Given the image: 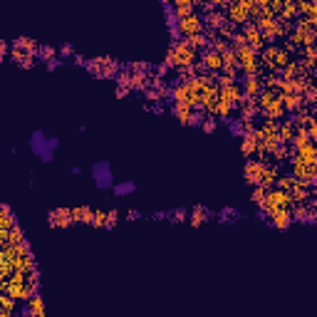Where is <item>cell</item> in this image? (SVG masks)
Listing matches in <instances>:
<instances>
[{
  "instance_id": "obj_27",
  "label": "cell",
  "mask_w": 317,
  "mask_h": 317,
  "mask_svg": "<svg viewBox=\"0 0 317 317\" xmlns=\"http://www.w3.org/2000/svg\"><path fill=\"white\" fill-rule=\"evenodd\" d=\"M5 216H13V208L8 203H0V218H5Z\"/></svg>"
},
{
  "instance_id": "obj_1",
  "label": "cell",
  "mask_w": 317,
  "mask_h": 317,
  "mask_svg": "<svg viewBox=\"0 0 317 317\" xmlns=\"http://www.w3.org/2000/svg\"><path fill=\"white\" fill-rule=\"evenodd\" d=\"M176 32L184 35V37H193L198 32H203V17L201 15H189L176 20Z\"/></svg>"
},
{
  "instance_id": "obj_30",
  "label": "cell",
  "mask_w": 317,
  "mask_h": 317,
  "mask_svg": "<svg viewBox=\"0 0 317 317\" xmlns=\"http://www.w3.org/2000/svg\"><path fill=\"white\" fill-rule=\"evenodd\" d=\"M57 64H60V57H57V60H50V62H48V70H57Z\"/></svg>"
},
{
  "instance_id": "obj_11",
  "label": "cell",
  "mask_w": 317,
  "mask_h": 317,
  "mask_svg": "<svg viewBox=\"0 0 317 317\" xmlns=\"http://www.w3.org/2000/svg\"><path fill=\"white\" fill-rule=\"evenodd\" d=\"M70 213H72V223H92V216H95V211L89 206L70 208Z\"/></svg>"
},
{
  "instance_id": "obj_14",
  "label": "cell",
  "mask_w": 317,
  "mask_h": 317,
  "mask_svg": "<svg viewBox=\"0 0 317 317\" xmlns=\"http://www.w3.org/2000/svg\"><path fill=\"white\" fill-rule=\"evenodd\" d=\"M191 114H193V109H191V107H186V104H174V117H178V122L189 124Z\"/></svg>"
},
{
  "instance_id": "obj_17",
  "label": "cell",
  "mask_w": 317,
  "mask_h": 317,
  "mask_svg": "<svg viewBox=\"0 0 317 317\" xmlns=\"http://www.w3.org/2000/svg\"><path fill=\"white\" fill-rule=\"evenodd\" d=\"M236 25H233V22H228V20H225V22H223L221 28H218V32H216V35H218V37H233V35H236Z\"/></svg>"
},
{
  "instance_id": "obj_9",
  "label": "cell",
  "mask_w": 317,
  "mask_h": 317,
  "mask_svg": "<svg viewBox=\"0 0 317 317\" xmlns=\"http://www.w3.org/2000/svg\"><path fill=\"white\" fill-rule=\"evenodd\" d=\"M278 166H270V164H265L263 166V174H260V184L258 186H263V189H270L275 181H278Z\"/></svg>"
},
{
  "instance_id": "obj_28",
  "label": "cell",
  "mask_w": 317,
  "mask_h": 317,
  "mask_svg": "<svg viewBox=\"0 0 317 317\" xmlns=\"http://www.w3.org/2000/svg\"><path fill=\"white\" fill-rule=\"evenodd\" d=\"M57 55H60V57H70V55H72V45H62V48L57 50Z\"/></svg>"
},
{
  "instance_id": "obj_22",
  "label": "cell",
  "mask_w": 317,
  "mask_h": 317,
  "mask_svg": "<svg viewBox=\"0 0 317 317\" xmlns=\"http://www.w3.org/2000/svg\"><path fill=\"white\" fill-rule=\"evenodd\" d=\"M169 216H171V221H174V223H184V221H189V211H186V208H178V211H171Z\"/></svg>"
},
{
  "instance_id": "obj_32",
  "label": "cell",
  "mask_w": 317,
  "mask_h": 317,
  "mask_svg": "<svg viewBox=\"0 0 317 317\" xmlns=\"http://www.w3.org/2000/svg\"><path fill=\"white\" fill-rule=\"evenodd\" d=\"M0 317H13V315H10V312H5V310L0 307Z\"/></svg>"
},
{
  "instance_id": "obj_13",
  "label": "cell",
  "mask_w": 317,
  "mask_h": 317,
  "mask_svg": "<svg viewBox=\"0 0 317 317\" xmlns=\"http://www.w3.org/2000/svg\"><path fill=\"white\" fill-rule=\"evenodd\" d=\"M258 146H260V142L255 139L253 134H248V137H243V144H240V151H243V156L251 158L258 151Z\"/></svg>"
},
{
  "instance_id": "obj_7",
  "label": "cell",
  "mask_w": 317,
  "mask_h": 317,
  "mask_svg": "<svg viewBox=\"0 0 317 317\" xmlns=\"http://www.w3.org/2000/svg\"><path fill=\"white\" fill-rule=\"evenodd\" d=\"M201 64H203V67L208 70V75H216V72H221V70H223V60H221V55H218V52H211V50H208L206 55H203Z\"/></svg>"
},
{
  "instance_id": "obj_12",
  "label": "cell",
  "mask_w": 317,
  "mask_h": 317,
  "mask_svg": "<svg viewBox=\"0 0 317 317\" xmlns=\"http://www.w3.org/2000/svg\"><path fill=\"white\" fill-rule=\"evenodd\" d=\"M208 218H213V213H211V211H206L203 206L191 208V213H189V223H191V225H201V223H206Z\"/></svg>"
},
{
  "instance_id": "obj_29",
  "label": "cell",
  "mask_w": 317,
  "mask_h": 317,
  "mask_svg": "<svg viewBox=\"0 0 317 317\" xmlns=\"http://www.w3.org/2000/svg\"><path fill=\"white\" fill-rule=\"evenodd\" d=\"M127 216H129V221H137V218H139V211H137V208H129Z\"/></svg>"
},
{
  "instance_id": "obj_15",
  "label": "cell",
  "mask_w": 317,
  "mask_h": 317,
  "mask_svg": "<svg viewBox=\"0 0 317 317\" xmlns=\"http://www.w3.org/2000/svg\"><path fill=\"white\" fill-rule=\"evenodd\" d=\"M37 57H40V60H45V62H50V60H57V50L50 48V45H40V48H37Z\"/></svg>"
},
{
  "instance_id": "obj_3",
  "label": "cell",
  "mask_w": 317,
  "mask_h": 317,
  "mask_svg": "<svg viewBox=\"0 0 317 317\" xmlns=\"http://www.w3.org/2000/svg\"><path fill=\"white\" fill-rule=\"evenodd\" d=\"M92 176H95V181H97V186L99 189H109L111 186V171H109V164H95L92 166Z\"/></svg>"
},
{
  "instance_id": "obj_2",
  "label": "cell",
  "mask_w": 317,
  "mask_h": 317,
  "mask_svg": "<svg viewBox=\"0 0 317 317\" xmlns=\"http://www.w3.org/2000/svg\"><path fill=\"white\" fill-rule=\"evenodd\" d=\"M48 218H50V225H52V228H67V225H72V213H70V208H55V211L48 213Z\"/></svg>"
},
{
  "instance_id": "obj_25",
  "label": "cell",
  "mask_w": 317,
  "mask_h": 317,
  "mask_svg": "<svg viewBox=\"0 0 317 317\" xmlns=\"http://www.w3.org/2000/svg\"><path fill=\"white\" fill-rule=\"evenodd\" d=\"M218 218H221V221H233V218H238V211H233V208H225V211L218 213Z\"/></svg>"
},
{
  "instance_id": "obj_4",
  "label": "cell",
  "mask_w": 317,
  "mask_h": 317,
  "mask_svg": "<svg viewBox=\"0 0 317 317\" xmlns=\"http://www.w3.org/2000/svg\"><path fill=\"white\" fill-rule=\"evenodd\" d=\"M263 166H265V161L248 158V164H245V181L253 184V186H258V184H260V174H263Z\"/></svg>"
},
{
  "instance_id": "obj_16",
  "label": "cell",
  "mask_w": 317,
  "mask_h": 317,
  "mask_svg": "<svg viewBox=\"0 0 317 317\" xmlns=\"http://www.w3.org/2000/svg\"><path fill=\"white\" fill-rule=\"evenodd\" d=\"M295 184H298V181H295L292 176H287V174L285 176H278V189H280V191H287V193H290Z\"/></svg>"
},
{
  "instance_id": "obj_21",
  "label": "cell",
  "mask_w": 317,
  "mask_h": 317,
  "mask_svg": "<svg viewBox=\"0 0 317 317\" xmlns=\"http://www.w3.org/2000/svg\"><path fill=\"white\" fill-rule=\"evenodd\" d=\"M265 196H268V189H263V186H255L253 189V193H251V198H253L255 203L260 206L263 201H265Z\"/></svg>"
},
{
  "instance_id": "obj_20",
  "label": "cell",
  "mask_w": 317,
  "mask_h": 317,
  "mask_svg": "<svg viewBox=\"0 0 317 317\" xmlns=\"http://www.w3.org/2000/svg\"><path fill=\"white\" fill-rule=\"evenodd\" d=\"M92 225H95V228H104V225H107V211H95Z\"/></svg>"
},
{
  "instance_id": "obj_31",
  "label": "cell",
  "mask_w": 317,
  "mask_h": 317,
  "mask_svg": "<svg viewBox=\"0 0 317 317\" xmlns=\"http://www.w3.org/2000/svg\"><path fill=\"white\" fill-rule=\"evenodd\" d=\"M129 89H124V87H117V97H127Z\"/></svg>"
},
{
  "instance_id": "obj_18",
  "label": "cell",
  "mask_w": 317,
  "mask_h": 317,
  "mask_svg": "<svg viewBox=\"0 0 317 317\" xmlns=\"http://www.w3.org/2000/svg\"><path fill=\"white\" fill-rule=\"evenodd\" d=\"M15 305H17V300H13V298H8V295H0V307H3L5 312H10V315H15Z\"/></svg>"
},
{
  "instance_id": "obj_6",
  "label": "cell",
  "mask_w": 317,
  "mask_h": 317,
  "mask_svg": "<svg viewBox=\"0 0 317 317\" xmlns=\"http://www.w3.org/2000/svg\"><path fill=\"white\" fill-rule=\"evenodd\" d=\"M270 223H273L278 231H285V228H290V223H292V216H290L287 208H278V211L270 213Z\"/></svg>"
},
{
  "instance_id": "obj_26",
  "label": "cell",
  "mask_w": 317,
  "mask_h": 317,
  "mask_svg": "<svg viewBox=\"0 0 317 317\" xmlns=\"http://www.w3.org/2000/svg\"><path fill=\"white\" fill-rule=\"evenodd\" d=\"M8 55H10V45L5 40H0V60H5Z\"/></svg>"
},
{
  "instance_id": "obj_24",
  "label": "cell",
  "mask_w": 317,
  "mask_h": 317,
  "mask_svg": "<svg viewBox=\"0 0 317 317\" xmlns=\"http://www.w3.org/2000/svg\"><path fill=\"white\" fill-rule=\"evenodd\" d=\"M117 221H119V211H114V208H111V211H107V225H104V228H114Z\"/></svg>"
},
{
  "instance_id": "obj_8",
  "label": "cell",
  "mask_w": 317,
  "mask_h": 317,
  "mask_svg": "<svg viewBox=\"0 0 317 317\" xmlns=\"http://www.w3.org/2000/svg\"><path fill=\"white\" fill-rule=\"evenodd\" d=\"M25 317H45V305H42V298H40V295H32L30 300H28Z\"/></svg>"
},
{
  "instance_id": "obj_19",
  "label": "cell",
  "mask_w": 317,
  "mask_h": 317,
  "mask_svg": "<svg viewBox=\"0 0 317 317\" xmlns=\"http://www.w3.org/2000/svg\"><path fill=\"white\" fill-rule=\"evenodd\" d=\"M111 189H114L117 196H124V193H131L137 186H134V181H124V184H117V186H111Z\"/></svg>"
},
{
  "instance_id": "obj_5",
  "label": "cell",
  "mask_w": 317,
  "mask_h": 317,
  "mask_svg": "<svg viewBox=\"0 0 317 317\" xmlns=\"http://www.w3.org/2000/svg\"><path fill=\"white\" fill-rule=\"evenodd\" d=\"M243 97L245 99H258V95L263 92V82H260V77H245L243 79Z\"/></svg>"
},
{
  "instance_id": "obj_23",
  "label": "cell",
  "mask_w": 317,
  "mask_h": 317,
  "mask_svg": "<svg viewBox=\"0 0 317 317\" xmlns=\"http://www.w3.org/2000/svg\"><path fill=\"white\" fill-rule=\"evenodd\" d=\"M201 129H203L206 134L216 131V129H218V119H213V117H211V119H203V122H201Z\"/></svg>"
},
{
  "instance_id": "obj_10",
  "label": "cell",
  "mask_w": 317,
  "mask_h": 317,
  "mask_svg": "<svg viewBox=\"0 0 317 317\" xmlns=\"http://www.w3.org/2000/svg\"><path fill=\"white\" fill-rule=\"evenodd\" d=\"M171 10H174V15H176V20H181V17H189V15H193V3L191 0H176L174 5H171Z\"/></svg>"
}]
</instances>
